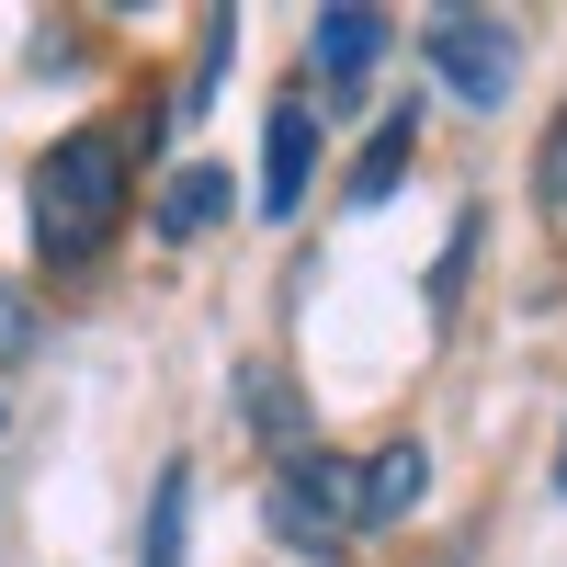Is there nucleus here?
<instances>
[{
    "label": "nucleus",
    "mask_w": 567,
    "mask_h": 567,
    "mask_svg": "<svg viewBox=\"0 0 567 567\" xmlns=\"http://www.w3.org/2000/svg\"><path fill=\"white\" fill-rule=\"evenodd\" d=\"M114 216H125V148H114L103 125H69L58 148L34 159V194H23L34 261H45V272H80L91 250L114 239Z\"/></svg>",
    "instance_id": "obj_1"
},
{
    "label": "nucleus",
    "mask_w": 567,
    "mask_h": 567,
    "mask_svg": "<svg viewBox=\"0 0 567 567\" xmlns=\"http://www.w3.org/2000/svg\"><path fill=\"white\" fill-rule=\"evenodd\" d=\"M272 534L296 545V556H329V545H352L363 534V465L341 454H284V477H272Z\"/></svg>",
    "instance_id": "obj_2"
},
{
    "label": "nucleus",
    "mask_w": 567,
    "mask_h": 567,
    "mask_svg": "<svg viewBox=\"0 0 567 567\" xmlns=\"http://www.w3.org/2000/svg\"><path fill=\"white\" fill-rule=\"evenodd\" d=\"M420 45H432V69H443V91H465V103H511V69H523V45H511V23L499 12H432L420 23Z\"/></svg>",
    "instance_id": "obj_3"
},
{
    "label": "nucleus",
    "mask_w": 567,
    "mask_h": 567,
    "mask_svg": "<svg viewBox=\"0 0 567 567\" xmlns=\"http://www.w3.org/2000/svg\"><path fill=\"white\" fill-rule=\"evenodd\" d=\"M307 182H318V114L284 91L272 125H261V216H296V205H307Z\"/></svg>",
    "instance_id": "obj_4"
},
{
    "label": "nucleus",
    "mask_w": 567,
    "mask_h": 567,
    "mask_svg": "<svg viewBox=\"0 0 567 567\" xmlns=\"http://www.w3.org/2000/svg\"><path fill=\"white\" fill-rule=\"evenodd\" d=\"M307 45H318V69H329V80H363L374 58H386V12H363V0H329Z\"/></svg>",
    "instance_id": "obj_5"
},
{
    "label": "nucleus",
    "mask_w": 567,
    "mask_h": 567,
    "mask_svg": "<svg viewBox=\"0 0 567 567\" xmlns=\"http://www.w3.org/2000/svg\"><path fill=\"white\" fill-rule=\"evenodd\" d=\"M409 148H420V114H409V103H386V125L363 136V159H352L341 194H352V205H386V194H398V171H409Z\"/></svg>",
    "instance_id": "obj_6"
},
{
    "label": "nucleus",
    "mask_w": 567,
    "mask_h": 567,
    "mask_svg": "<svg viewBox=\"0 0 567 567\" xmlns=\"http://www.w3.org/2000/svg\"><path fill=\"white\" fill-rule=\"evenodd\" d=\"M216 216H227V171H216V159H194V171L159 182V239H205Z\"/></svg>",
    "instance_id": "obj_7"
},
{
    "label": "nucleus",
    "mask_w": 567,
    "mask_h": 567,
    "mask_svg": "<svg viewBox=\"0 0 567 567\" xmlns=\"http://www.w3.org/2000/svg\"><path fill=\"white\" fill-rule=\"evenodd\" d=\"M420 488H432V454L420 443H386L363 465V523H398V511H420Z\"/></svg>",
    "instance_id": "obj_8"
},
{
    "label": "nucleus",
    "mask_w": 567,
    "mask_h": 567,
    "mask_svg": "<svg viewBox=\"0 0 567 567\" xmlns=\"http://www.w3.org/2000/svg\"><path fill=\"white\" fill-rule=\"evenodd\" d=\"M182 523H194V465H159V488H148V567H182Z\"/></svg>",
    "instance_id": "obj_9"
},
{
    "label": "nucleus",
    "mask_w": 567,
    "mask_h": 567,
    "mask_svg": "<svg viewBox=\"0 0 567 567\" xmlns=\"http://www.w3.org/2000/svg\"><path fill=\"white\" fill-rule=\"evenodd\" d=\"M534 194H545V205H567V125H556V148H545V171H534Z\"/></svg>",
    "instance_id": "obj_10"
},
{
    "label": "nucleus",
    "mask_w": 567,
    "mask_h": 567,
    "mask_svg": "<svg viewBox=\"0 0 567 567\" xmlns=\"http://www.w3.org/2000/svg\"><path fill=\"white\" fill-rule=\"evenodd\" d=\"M23 341H34V307H23V296H0V352H23Z\"/></svg>",
    "instance_id": "obj_11"
},
{
    "label": "nucleus",
    "mask_w": 567,
    "mask_h": 567,
    "mask_svg": "<svg viewBox=\"0 0 567 567\" xmlns=\"http://www.w3.org/2000/svg\"><path fill=\"white\" fill-rule=\"evenodd\" d=\"M556 488H567V454H556Z\"/></svg>",
    "instance_id": "obj_12"
}]
</instances>
